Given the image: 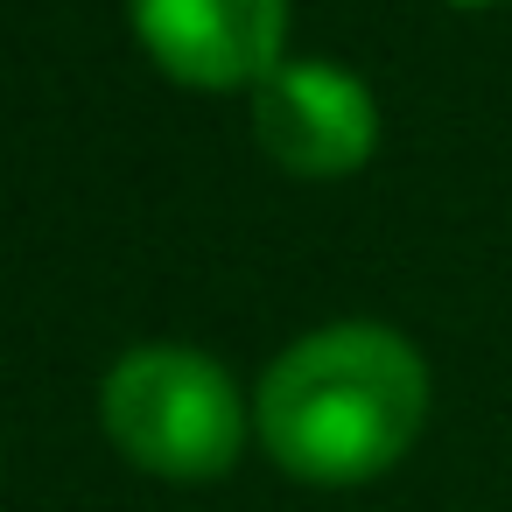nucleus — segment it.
Segmentation results:
<instances>
[{
    "label": "nucleus",
    "instance_id": "4",
    "mask_svg": "<svg viewBox=\"0 0 512 512\" xmlns=\"http://www.w3.org/2000/svg\"><path fill=\"white\" fill-rule=\"evenodd\" d=\"M141 50L197 92H239L288 57V0H127Z\"/></svg>",
    "mask_w": 512,
    "mask_h": 512
},
{
    "label": "nucleus",
    "instance_id": "2",
    "mask_svg": "<svg viewBox=\"0 0 512 512\" xmlns=\"http://www.w3.org/2000/svg\"><path fill=\"white\" fill-rule=\"evenodd\" d=\"M99 421L127 463L176 484L225 477L246 449V400L232 372L190 344L127 351L99 386Z\"/></svg>",
    "mask_w": 512,
    "mask_h": 512
},
{
    "label": "nucleus",
    "instance_id": "5",
    "mask_svg": "<svg viewBox=\"0 0 512 512\" xmlns=\"http://www.w3.org/2000/svg\"><path fill=\"white\" fill-rule=\"evenodd\" d=\"M449 8H498V0H449Z\"/></svg>",
    "mask_w": 512,
    "mask_h": 512
},
{
    "label": "nucleus",
    "instance_id": "3",
    "mask_svg": "<svg viewBox=\"0 0 512 512\" xmlns=\"http://www.w3.org/2000/svg\"><path fill=\"white\" fill-rule=\"evenodd\" d=\"M253 141L267 148L274 169L309 176V183H337V176H358L372 162L379 106H372L358 71L302 57V64H281L274 78L253 85Z\"/></svg>",
    "mask_w": 512,
    "mask_h": 512
},
{
    "label": "nucleus",
    "instance_id": "1",
    "mask_svg": "<svg viewBox=\"0 0 512 512\" xmlns=\"http://www.w3.org/2000/svg\"><path fill=\"white\" fill-rule=\"evenodd\" d=\"M428 421V365L386 323H330L295 337L260 393L253 428L302 484H365L393 470Z\"/></svg>",
    "mask_w": 512,
    "mask_h": 512
}]
</instances>
